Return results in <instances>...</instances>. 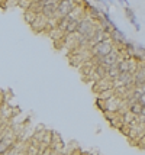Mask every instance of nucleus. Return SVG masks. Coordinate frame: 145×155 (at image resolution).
Masks as SVG:
<instances>
[{
    "mask_svg": "<svg viewBox=\"0 0 145 155\" xmlns=\"http://www.w3.org/2000/svg\"><path fill=\"white\" fill-rule=\"evenodd\" d=\"M113 44H112V41H102V42H99L96 44L93 48H90V54L91 57H106L107 54H110L112 51H113Z\"/></svg>",
    "mask_w": 145,
    "mask_h": 155,
    "instance_id": "f257e3e1",
    "label": "nucleus"
},
{
    "mask_svg": "<svg viewBox=\"0 0 145 155\" xmlns=\"http://www.w3.org/2000/svg\"><path fill=\"white\" fill-rule=\"evenodd\" d=\"M76 6H77L76 0H60L57 13H58L60 18H65V16L71 15V12L76 9Z\"/></svg>",
    "mask_w": 145,
    "mask_h": 155,
    "instance_id": "f03ea898",
    "label": "nucleus"
},
{
    "mask_svg": "<svg viewBox=\"0 0 145 155\" xmlns=\"http://www.w3.org/2000/svg\"><path fill=\"white\" fill-rule=\"evenodd\" d=\"M47 25H48V18H45L44 15H38L36 16V19L35 22L31 25L32 28V31L36 32V34H45V31H47Z\"/></svg>",
    "mask_w": 145,
    "mask_h": 155,
    "instance_id": "7ed1b4c3",
    "label": "nucleus"
},
{
    "mask_svg": "<svg viewBox=\"0 0 145 155\" xmlns=\"http://www.w3.org/2000/svg\"><path fill=\"white\" fill-rule=\"evenodd\" d=\"M113 87V81L110 80V78H102V80L96 81V83H93V87H91V90H93V93H96V94H100L102 91H104V90H107V88H112Z\"/></svg>",
    "mask_w": 145,
    "mask_h": 155,
    "instance_id": "20e7f679",
    "label": "nucleus"
},
{
    "mask_svg": "<svg viewBox=\"0 0 145 155\" xmlns=\"http://www.w3.org/2000/svg\"><path fill=\"white\" fill-rule=\"evenodd\" d=\"M49 148L57 151V152H61L64 149V141H62L61 135L58 132L52 130V136H51V143H49Z\"/></svg>",
    "mask_w": 145,
    "mask_h": 155,
    "instance_id": "39448f33",
    "label": "nucleus"
},
{
    "mask_svg": "<svg viewBox=\"0 0 145 155\" xmlns=\"http://www.w3.org/2000/svg\"><path fill=\"white\" fill-rule=\"evenodd\" d=\"M78 19H74V18H71L68 15V25L65 28V35L67 34H76L77 32V28H78Z\"/></svg>",
    "mask_w": 145,
    "mask_h": 155,
    "instance_id": "423d86ee",
    "label": "nucleus"
},
{
    "mask_svg": "<svg viewBox=\"0 0 145 155\" xmlns=\"http://www.w3.org/2000/svg\"><path fill=\"white\" fill-rule=\"evenodd\" d=\"M38 15L39 13L34 12L32 9H26V10H23V18H25V22L28 23L29 26L35 22V19H36V16H38Z\"/></svg>",
    "mask_w": 145,
    "mask_h": 155,
    "instance_id": "0eeeda50",
    "label": "nucleus"
},
{
    "mask_svg": "<svg viewBox=\"0 0 145 155\" xmlns=\"http://www.w3.org/2000/svg\"><path fill=\"white\" fill-rule=\"evenodd\" d=\"M116 96V91H115V88H107V90H104V91H102L100 94H97V99H100V100L103 101H107L109 99H112V97H115Z\"/></svg>",
    "mask_w": 145,
    "mask_h": 155,
    "instance_id": "6e6552de",
    "label": "nucleus"
},
{
    "mask_svg": "<svg viewBox=\"0 0 145 155\" xmlns=\"http://www.w3.org/2000/svg\"><path fill=\"white\" fill-rule=\"evenodd\" d=\"M117 67L120 73H131V58L129 60H122L117 62Z\"/></svg>",
    "mask_w": 145,
    "mask_h": 155,
    "instance_id": "1a4fd4ad",
    "label": "nucleus"
},
{
    "mask_svg": "<svg viewBox=\"0 0 145 155\" xmlns=\"http://www.w3.org/2000/svg\"><path fill=\"white\" fill-rule=\"evenodd\" d=\"M141 110H142V104H141L139 101H135V103H132L131 106H129V112L133 113L135 116L141 115Z\"/></svg>",
    "mask_w": 145,
    "mask_h": 155,
    "instance_id": "9d476101",
    "label": "nucleus"
},
{
    "mask_svg": "<svg viewBox=\"0 0 145 155\" xmlns=\"http://www.w3.org/2000/svg\"><path fill=\"white\" fill-rule=\"evenodd\" d=\"M103 116H104V119L110 123V122H113L117 117V113L116 112H107V110H106V112H103Z\"/></svg>",
    "mask_w": 145,
    "mask_h": 155,
    "instance_id": "9b49d317",
    "label": "nucleus"
},
{
    "mask_svg": "<svg viewBox=\"0 0 145 155\" xmlns=\"http://www.w3.org/2000/svg\"><path fill=\"white\" fill-rule=\"evenodd\" d=\"M124 12H125V15H126V18L129 20H132V19H135L137 16H135V13H133V10L131 9V6H125L124 7Z\"/></svg>",
    "mask_w": 145,
    "mask_h": 155,
    "instance_id": "f8f14e48",
    "label": "nucleus"
},
{
    "mask_svg": "<svg viewBox=\"0 0 145 155\" xmlns=\"http://www.w3.org/2000/svg\"><path fill=\"white\" fill-rule=\"evenodd\" d=\"M19 2H21V0H6V3H5V7H3V9H7V7L19 6Z\"/></svg>",
    "mask_w": 145,
    "mask_h": 155,
    "instance_id": "ddd939ff",
    "label": "nucleus"
},
{
    "mask_svg": "<svg viewBox=\"0 0 145 155\" xmlns=\"http://www.w3.org/2000/svg\"><path fill=\"white\" fill-rule=\"evenodd\" d=\"M96 107L103 113L104 110H106V103H104L103 100H100V99H96Z\"/></svg>",
    "mask_w": 145,
    "mask_h": 155,
    "instance_id": "4468645a",
    "label": "nucleus"
},
{
    "mask_svg": "<svg viewBox=\"0 0 145 155\" xmlns=\"http://www.w3.org/2000/svg\"><path fill=\"white\" fill-rule=\"evenodd\" d=\"M139 103H141L142 106H145V91H142V94L139 97Z\"/></svg>",
    "mask_w": 145,
    "mask_h": 155,
    "instance_id": "2eb2a0df",
    "label": "nucleus"
}]
</instances>
